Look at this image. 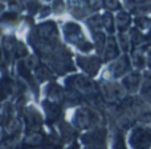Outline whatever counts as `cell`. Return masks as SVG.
Here are the masks:
<instances>
[{
  "instance_id": "obj_1",
  "label": "cell",
  "mask_w": 151,
  "mask_h": 149,
  "mask_svg": "<svg viewBox=\"0 0 151 149\" xmlns=\"http://www.w3.org/2000/svg\"><path fill=\"white\" fill-rule=\"evenodd\" d=\"M40 32H41V35H44V36L47 37H50L52 35H56V27L53 23H48V24H44V25L40 27Z\"/></svg>"
},
{
  "instance_id": "obj_2",
  "label": "cell",
  "mask_w": 151,
  "mask_h": 149,
  "mask_svg": "<svg viewBox=\"0 0 151 149\" xmlns=\"http://www.w3.org/2000/svg\"><path fill=\"white\" fill-rule=\"evenodd\" d=\"M106 5L110 8H114V7H118V3L117 0H106Z\"/></svg>"
},
{
  "instance_id": "obj_3",
  "label": "cell",
  "mask_w": 151,
  "mask_h": 149,
  "mask_svg": "<svg viewBox=\"0 0 151 149\" xmlns=\"http://www.w3.org/2000/svg\"><path fill=\"white\" fill-rule=\"evenodd\" d=\"M63 8H64V4H63V3H60V1L56 3V9H57V11L63 9Z\"/></svg>"
},
{
  "instance_id": "obj_4",
  "label": "cell",
  "mask_w": 151,
  "mask_h": 149,
  "mask_svg": "<svg viewBox=\"0 0 151 149\" xmlns=\"http://www.w3.org/2000/svg\"><path fill=\"white\" fill-rule=\"evenodd\" d=\"M0 9H3V5L1 4H0Z\"/></svg>"
}]
</instances>
